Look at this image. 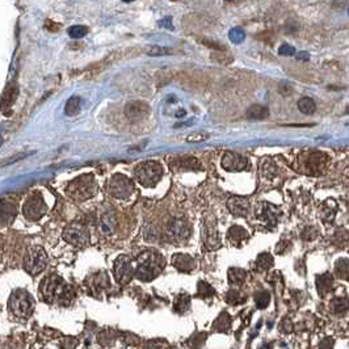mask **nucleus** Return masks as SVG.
I'll list each match as a JSON object with an SVG mask.
<instances>
[{
  "instance_id": "bb28decb",
  "label": "nucleus",
  "mask_w": 349,
  "mask_h": 349,
  "mask_svg": "<svg viewBox=\"0 0 349 349\" xmlns=\"http://www.w3.org/2000/svg\"><path fill=\"white\" fill-rule=\"evenodd\" d=\"M335 201L330 200V201H325L324 203L322 205V218L323 221L325 222H331L332 218L335 217V213H336V203H335L334 206L331 208V205L334 203Z\"/></svg>"
},
{
  "instance_id": "412c9836",
  "label": "nucleus",
  "mask_w": 349,
  "mask_h": 349,
  "mask_svg": "<svg viewBox=\"0 0 349 349\" xmlns=\"http://www.w3.org/2000/svg\"><path fill=\"white\" fill-rule=\"evenodd\" d=\"M172 261H173V265L176 266L179 271H182V272L191 271V269L194 266V260L192 259L191 256H188V255H184V254L175 255V256H173V259H172Z\"/></svg>"
},
{
  "instance_id": "2eb2a0df",
  "label": "nucleus",
  "mask_w": 349,
  "mask_h": 349,
  "mask_svg": "<svg viewBox=\"0 0 349 349\" xmlns=\"http://www.w3.org/2000/svg\"><path fill=\"white\" fill-rule=\"evenodd\" d=\"M150 113V107L143 101H132L125 107V114L130 121H140Z\"/></svg>"
},
{
  "instance_id": "c85d7f7f",
  "label": "nucleus",
  "mask_w": 349,
  "mask_h": 349,
  "mask_svg": "<svg viewBox=\"0 0 349 349\" xmlns=\"http://www.w3.org/2000/svg\"><path fill=\"white\" fill-rule=\"evenodd\" d=\"M87 33H88V28L83 27V25H74L69 29V36L75 39L83 38Z\"/></svg>"
},
{
  "instance_id": "f3484780",
  "label": "nucleus",
  "mask_w": 349,
  "mask_h": 349,
  "mask_svg": "<svg viewBox=\"0 0 349 349\" xmlns=\"http://www.w3.org/2000/svg\"><path fill=\"white\" fill-rule=\"evenodd\" d=\"M16 215L15 203L11 200L0 197V226H7L13 221Z\"/></svg>"
},
{
  "instance_id": "9b49d317",
  "label": "nucleus",
  "mask_w": 349,
  "mask_h": 349,
  "mask_svg": "<svg viewBox=\"0 0 349 349\" xmlns=\"http://www.w3.org/2000/svg\"><path fill=\"white\" fill-rule=\"evenodd\" d=\"M189 235L188 223L182 219H172L166 226V236L170 242H180Z\"/></svg>"
},
{
  "instance_id": "6ab92c4d",
  "label": "nucleus",
  "mask_w": 349,
  "mask_h": 349,
  "mask_svg": "<svg viewBox=\"0 0 349 349\" xmlns=\"http://www.w3.org/2000/svg\"><path fill=\"white\" fill-rule=\"evenodd\" d=\"M325 165V155L320 154V152H313L307 158V170L309 173H319L320 168L324 167Z\"/></svg>"
},
{
  "instance_id": "f03ea898",
  "label": "nucleus",
  "mask_w": 349,
  "mask_h": 349,
  "mask_svg": "<svg viewBox=\"0 0 349 349\" xmlns=\"http://www.w3.org/2000/svg\"><path fill=\"white\" fill-rule=\"evenodd\" d=\"M163 268V257L154 250L143 251L137 257L134 275L142 281H151L159 275Z\"/></svg>"
},
{
  "instance_id": "4be33fe9",
  "label": "nucleus",
  "mask_w": 349,
  "mask_h": 349,
  "mask_svg": "<svg viewBox=\"0 0 349 349\" xmlns=\"http://www.w3.org/2000/svg\"><path fill=\"white\" fill-rule=\"evenodd\" d=\"M172 167H177V170H193V167H200V165L192 156H179L172 160Z\"/></svg>"
},
{
  "instance_id": "39448f33",
  "label": "nucleus",
  "mask_w": 349,
  "mask_h": 349,
  "mask_svg": "<svg viewBox=\"0 0 349 349\" xmlns=\"http://www.w3.org/2000/svg\"><path fill=\"white\" fill-rule=\"evenodd\" d=\"M138 182L145 188H154L161 179L163 170L158 161L149 160L140 163L134 171Z\"/></svg>"
},
{
  "instance_id": "b1692460",
  "label": "nucleus",
  "mask_w": 349,
  "mask_h": 349,
  "mask_svg": "<svg viewBox=\"0 0 349 349\" xmlns=\"http://www.w3.org/2000/svg\"><path fill=\"white\" fill-rule=\"evenodd\" d=\"M268 114H269L268 108L264 107V105L255 104L251 105V107L248 108L245 116L250 119H264L268 117Z\"/></svg>"
},
{
  "instance_id": "a211bd4d",
  "label": "nucleus",
  "mask_w": 349,
  "mask_h": 349,
  "mask_svg": "<svg viewBox=\"0 0 349 349\" xmlns=\"http://www.w3.org/2000/svg\"><path fill=\"white\" fill-rule=\"evenodd\" d=\"M17 86L15 83L9 84L7 87V90L4 91L3 96H2V101H0V109L3 112H6L9 107H12V104L15 102L16 97H17Z\"/></svg>"
},
{
  "instance_id": "f257e3e1",
  "label": "nucleus",
  "mask_w": 349,
  "mask_h": 349,
  "mask_svg": "<svg viewBox=\"0 0 349 349\" xmlns=\"http://www.w3.org/2000/svg\"><path fill=\"white\" fill-rule=\"evenodd\" d=\"M39 296L48 303L69 304L72 299V289L59 276L50 275L39 285Z\"/></svg>"
},
{
  "instance_id": "4468645a",
  "label": "nucleus",
  "mask_w": 349,
  "mask_h": 349,
  "mask_svg": "<svg viewBox=\"0 0 349 349\" xmlns=\"http://www.w3.org/2000/svg\"><path fill=\"white\" fill-rule=\"evenodd\" d=\"M202 238L203 242H205V245L209 248V250H215V248H218L221 245L214 218H213V219H206L205 223H203Z\"/></svg>"
},
{
  "instance_id": "5701e85b",
  "label": "nucleus",
  "mask_w": 349,
  "mask_h": 349,
  "mask_svg": "<svg viewBox=\"0 0 349 349\" xmlns=\"http://www.w3.org/2000/svg\"><path fill=\"white\" fill-rule=\"evenodd\" d=\"M92 290H102L109 285V280L105 272H99L96 275L91 276V282H88Z\"/></svg>"
},
{
  "instance_id": "aec40b11",
  "label": "nucleus",
  "mask_w": 349,
  "mask_h": 349,
  "mask_svg": "<svg viewBox=\"0 0 349 349\" xmlns=\"http://www.w3.org/2000/svg\"><path fill=\"white\" fill-rule=\"evenodd\" d=\"M278 214H280V212L277 210V208L269 205V203H263V209L260 210V219H263L266 223L275 224L277 222Z\"/></svg>"
},
{
  "instance_id": "7ed1b4c3",
  "label": "nucleus",
  "mask_w": 349,
  "mask_h": 349,
  "mask_svg": "<svg viewBox=\"0 0 349 349\" xmlns=\"http://www.w3.org/2000/svg\"><path fill=\"white\" fill-rule=\"evenodd\" d=\"M8 309L18 319H28L34 310V299L24 289H16L8 299Z\"/></svg>"
},
{
  "instance_id": "473e14b6",
  "label": "nucleus",
  "mask_w": 349,
  "mask_h": 349,
  "mask_svg": "<svg viewBox=\"0 0 349 349\" xmlns=\"http://www.w3.org/2000/svg\"><path fill=\"white\" fill-rule=\"evenodd\" d=\"M278 53H280L281 55H294L296 49L293 48V46L288 45V44H285V45H282L280 49H278Z\"/></svg>"
},
{
  "instance_id": "423d86ee",
  "label": "nucleus",
  "mask_w": 349,
  "mask_h": 349,
  "mask_svg": "<svg viewBox=\"0 0 349 349\" xmlns=\"http://www.w3.org/2000/svg\"><path fill=\"white\" fill-rule=\"evenodd\" d=\"M48 264V255L42 247H32L27 251L24 257L25 271L32 276H37L46 268Z\"/></svg>"
},
{
  "instance_id": "7c9ffc66",
  "label": "nucleus",
  "mask_w": 349,
  "mask_h": 349,
  "mask_svg": "<svg viewBox=\"0 0 349 349\" xmlns=\"http://www.w3.org/2000/svg\"><path fill=\"white\" fill-rule=\"evenodd\" d=\"M230 38L233 39L234 42H236V44H239V42H242V39L244 38V33H243L242 29L235 28V29H233L230 32Z\"/></svg>"
},
{
  "instance_id": "a878e982",
  "label": "nucleus",
  "mask_w": 349,
  "mask_h": 349,
  "mask_svg": "<svg viewBox=\"0 0 349 349\" xmlns=\"http://www.w3.org/2000/svg\"><path fill=\"white\" fill-rule=\"evenodd\" d=\"M80 107H81L80 97H78V96H72L71 99H69V101H67L65 112H66L67 116H76V114L79 113V111H80Z\"/></svg>"
},
{
  "instance_id": "e433bc0d",
  "label": "nucleus",
  "mask_w": 349,
  "mask_h": 349,
  "mask_svg": "<svg viewBox=\"0 0 349 349\" xmlns=\"http://www.w3.org/2000/svg\"><path fill=\"white\" fill-rule=\"evenodd\" d=\"M2 143H3V139H2V138H0V145H2Z\"/></svg>"
},
{
  "instance_id": "f704fd0d",
  "label": "nucleus",
  "mask_w": 349,
  "mask_h": 349,
  "mask_svg": "<svg viewBox=\"0 0 349 349\" xmlns=\"http://www.w3.org/2000/svg\"><path fill=\"white\" fill-rule=\"evenodd\" d=\"M208 139V135H202V134H192L187 138L188 142H202V140Z\"/></svg>"
},
{
  "instance_id": "ddd939ff",
  "label": "nucleus",
  "mask_w": 349,
  "mask_h": 349,
  "mask_svg": "<svg viewBox=\"0 0 349 349\" xmlns=\"http://www.w3.org/2000/svg\"><path fill=\"white\" fill-rule=\"evenodd\" d=\"M248 161L243 155H239L236 152L227 151L224 152L223 158H222V167L226 171L230 172H239L243 171L247 167Z\"/></svg>"
},
{
  "instance_id": "2f4dec72",
  "label": "nucleus",
  "mask_w": 349,
  "mask_h": 349,
  "mask_svg": "<svg viewBox=\"0 0 349 349\" xmlns=\"http://www.w3.org/2000/svg\"><path fill=\"white\" fill-rule=\"evenodd\" d=\"M147 53H149L150 55H166V54H170L171 50L166 48H159V46H152V48L149 49Z\"/></svg>"
},
{
  "instance_id": "dca6fc26",
  "label": "nucleus",
  "mask_w": 349,
  "mask_h": 349,
  "mask_svg": "<svg viewBox=\"0 0 349 349\" xmlns=\"http://www.w3.org/2000/svg\"><path fill=\"white\" fill-rule=\"evenodd\" d=\"M227 208L231 214L236 215V217H247L248 212H250V202L247 198L234 196L227 201Z\"/></svg>"
},
{
  "instance_id": "1a4fd4ad",
  "label": "nucleus",
  "mask_w": 349,
  "mask_h": 349,
  "mask_svg": "<svg viewBox=\"0 0 349 349\" xmlns=\"http://www.w3.org/2000/svg\"><path fill=\"white\" fill-rule=\"evenodd\" d=\"M48 206H46L45 200L39 193H34L28 197L25 201L24 206H23V213H24L25 218L29 221H38L45 215Z\"/></svg>"
},
{
  "instance_id": "393cba45",
  "label": "nucleus",
  "mask_w": 349,
  "mask_h": 349,
  "mask_svg": "<svg viewBox=\"0 0 349 349\" xmlns=\"http://www.w3.org/2000/svg\"><path fill=\"white\" fill-rule=\"evenodd\" d=\"M229 239H230L233 244H239V243L247 240L248 234L243 227L233 226L230 229V231H229Z\"/></svg>"
},
{
  "instance_id": "f8f14e48",
  "label": "nucleus",
  "mask_w": 349,
  "mask_h": 349,
  "mask_svg": "<svg viewBox=\"0 0 349 349\" xmlns=\"http://www.w3.org/2000/svg\"><path fill=\"white\" fill-rule=\"evenodd\" d=\"M117 219L116 214L111 209H102L97 217V230L101 235L111 236L116 231Z\"/></svg>"
},
{
  "instance_id": "0eeeda50",
  "label": "nucleus",
  "mask_w": 349,
  "mask_h": 349,
  "mask_svg": "<svg viewBox=\"0 0 349 349\" xmlns=\"http://www.w3.org/2000/svg\"><path fill=\"white\" fill-rule=\"evenodd\" d=\"M108 192L112 197H116L118 200H126L134 193V184L129 177L117 173L108 181Z\"/></svg>"
},
{
  "instance_id": "72a5a7b5",
  "label": "nucleus",
  "mask_w": 349,
  "mask_h": 349,
  "mask_svg": "<svg viewBox=\"0 0 349 349\" xmlns=\"http://www.w3.org/2000/svg\"><path fill=\"white\" fill-rule=\"evenodd\" d=\"M292 91H293L292 86H290L288 81H282V83H281L280 92L282 93V95H290V92H292Z\"/></svg>"
},
{
  "instance_id": "c9c22d12",
  "label": "nucleus",
  "mask_w": 349,
  "mask_h": 349,
  "mask_svg": "<svg viewBox=\"0 0 349 349\" xmlns=\"http://www.w3.org/2000/svg\"><path fill=\"white\" fill-rule=\"evenodd\" d=\"M309 54L306 53V51H301L299 54H297V59H299V60H307L309 59Z\"/></svg>"
},
{
  "instance_id": "cd10ccee",
  "label": "nucleus",
  "mask_w": 349,
  "mask_h": 349,
  "mask_svg": "<svg viewBox=\"0 0 349 349\" xmlns=\"http://www.w3.org/2000/svg\"><path fill=\"white\" fill-rule=\"evenodd\" d=\"M298 109L304 114L314 113L316 109L315 101L313 99H310V97H302L298 101Z\"/></svg>"
},
{
  "instance_id": "20e7f679",
  "label": "nucleus",
  "mask_w": 349,
  "mask_h": 349,
  "mask_svg": "<svg viewBox=\"0 0 349 349\" xmlns=\"http://www.w3.org/2000/svg\"><path fill=\"white\" fill-rule=\"evenodd\" d=\"M67 194L74 200L86 201L95 196L97 192L95 177L92 175H81L75 180H72L66 189Z\"/></svg>"
},
{
  "instance_id": "6e6552de",
  "label": "nucleus",
  "mask_w": 349,
  "mask_h": 349,
  "mask_svg": "<svg viewBox=\"0 0 349 349\" xmlns=\"http://www.w3.org/2000/svg\"><path fill=\"white\" fill-rule=\"evenodd\" d=\"M63 239L76 247H84L90 243V231L81 222H72L63 231Z\"/></svg>"
},
{
  "instance_id": "9d476101",
  "label": "nucleus",
  "mask_w": 349,
  "mask_h": 349,
  "mask_svg": "<svg viewBox=\"0 0 349 349\" xmlns=\"http://www.w3.org/2000/svg\"><path fill=\"white\" fill-rule=\"evenodd\" d=\"M113 273L117 282L122 283V285L129 283V281L134 276V268H133L132 260L129 259V256L121 255L117 257L113 265Z\"/></svg>"
},
{
  "instance_id": "c756f323",
  "label": "nucleus",
  "mask_w": 349,
  "mask_h": 349,
  "mask_svg": "<svg viewBox=\"0 0 349 349\" xmlns=\"http://www.w3.org/2000/svg\"><path fill=\"white\" fill-rule=\"evenodd\" d=\"M108 340H111L112 344H113L114 340H116V337H114V335L112 334V331H104L102 334L99 335V341L101 345H111Z\"/></svg>"
}]
</instances>
